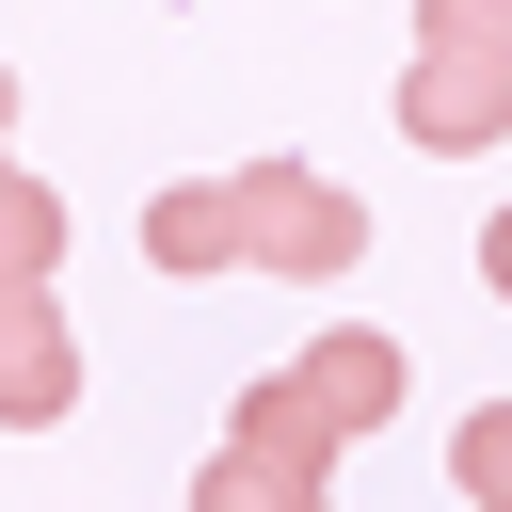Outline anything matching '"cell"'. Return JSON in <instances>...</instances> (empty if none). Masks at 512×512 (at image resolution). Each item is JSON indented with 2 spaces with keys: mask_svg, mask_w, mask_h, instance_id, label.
Wrapping results in <instances>:
<instances>
[{
  "mask_svg": "<svg viewBox=\"0 0 512 512\" xmlns=\"http://www.w3.org/2000/svg\"><path fill=\"white\" fill-rule=\"evenodd\" d=\"M400 400H416V352H400L384 320L304 336L288 368H256V384H240L224 448L192 464V512H336V448H352V432H384Z\"/></svg>",
  "mask_w": 512,
  "mask_h": 512,
  "instance_id": "cell-1",
  "label": "cell"
},
{
  "mask_svg": "<svg viewBox=\"0 0 512 512\" xmlns=\"http://www.w3.org/2000/svg\"><path fill=\"white\" fill-rule=\"evenodd\" d=\"M352 256H368V208H352L320 160H224V176L144 192V272H176V288H208V272H288V288H320V272H352Z\"/></svg>",
  "mask_w": 512,
  "mask_h": 512,
  "instance_id": "cell-2",
  "label": "cell"
},
{
  "mask_svg": "<svg viewBox=\"0 0 512 512\" xmlns=\"http://www.w3.org/2000/svg\"><path fill=\"white\" fill-rule=\"evenodd\" d=\"M512 128V0H416V64H400V144L480 160Z\"/></svg>",
  "mask_w": 512,
  "mask_h": 512,
  "instance_id": "cell-3",
  "label": "cell"
},
{
  "mask_svg": "<svg viewBox=\"0 0 512 512\" xmlns=\"http://www.w3.org/2000/svg\"><path fill=\"white\" fill-rule=\"evenodd\" d=\"M80 416V336L64 288H0V432H64Z\"/></svg>",
  "mask_w": 512,
  "mask_h": 512,
  "instance_id": "cell-4",
  "label": "cell"
},
{
  "mask_svg": "<svg viewBox=\"0 0 512 512\" xmlns=\"http://www.w3.org/2000/svg\"><path fill=\"white\" fill-rule=\"evenodd\" d=\"M0 128H16V64H0ZM48 272H64V192L16 176V144H0V288H48Z\"/></svg>",
  "mask_w": 512,
  "mask_h": 512,
  "instance_id": "cell-5",
  "label": "cell"
},
{
  "mask_svg": "<svg viewBox=\"0 0 512 512\" xmlns=\"http://www.w3.org/2000/svg\"><path fill=\"white\" fill-rule=\"evenodd\" d=\"M448 496H464V512H496V496H512V416H496V400L448 432Z\"/></svg>",
  "mask_w": 512,
  "mask_h": 512,
  "instance_id": "cell-6",
  "label": "cell"
}]
</instances>
